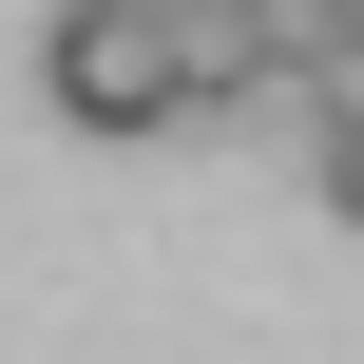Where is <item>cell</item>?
Here are the masks:
<instances>
[{
	"mask_svg": "<svg viewBox=\"0 0 364 364\" xmlns=\"http://www.w3.org/2000/svg\"><path fill=\"white\" fill-rule=\"evenodd\" d=\"M230 38H250V77H269V96H307V77L364 38V0H230Z\"/></svg>",
	"mask_w": 364,
	"mask_h": 364,
	"instance_id": "2",
	"label": "cell"
},
{
	"mask_svg": "<svg viewBox=\"0 0 364 364\" xmlns=\"http://www.w3.org/2000/svg\"><path fill=\"white\" fill-rule=\"evenodd\" d=\"M38 96H58L77 134H173V115H192V77H173V19H96V0H58V38H38Z\"/></svg>",
	"mask_w": 364,
	"mask_h": 364,
	"instance_id": "1",
	"label": "cell"
},
{
	"mask_svg": "<svg viewBox=\"0 0 364 364\" xmlns=\"http://www.w3.org/2000/svg\"><path fill=\"white\" fill-rule=\"evenodd\" d=\"M96 19H211V0H96Z\"/></svg>",
	"mask_w": 364,
	"mask_h": 364,
	"instance_id": "4",
	"label": "cell"
},
{
	"mask_svg": "<svg viewBox=\"0 0 364 364\" xmlns=\"http://www.w3.org/2000/svg\"><path fill=\"white\" fill-rule=\"evenodd\" d=\"M326 211L364 230V115H326Z\"/></svg>",
	"mask_w": 364,
	"mask_h": 364,
	"instance_id": "3",
	"label": "cell"
}]
</instances>
